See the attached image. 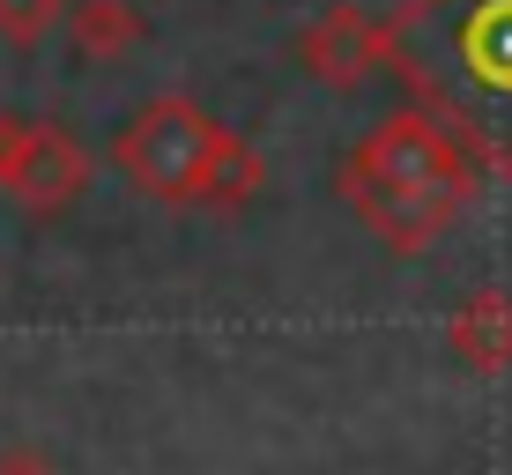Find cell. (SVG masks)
<instances>
[{"label": "cell", "mask_w": 512, "mask_h": 475, "mask_svg": "<svg viewBox=\"0 0 512 475\" xmlns=\"http://www.w3.org/2000/svg\"><path fill=\"white\" fill-rule=\"evenodd\" d=\"M468 193V164L423 119H386L357 156V208L394 245H423Z\"/></svg>", "instance_id": "6da1fadb"}, {"label": "cell", "mask_w": 512, "mask_h": 475, "mask_svg": "<svg viewBox=\"0 0 512 475\" xmlns=\"http://www.w3.org/2000/svg\"><path fill=\"white\" fill-rule=\"evenodd\" d=\"M119 171H127L134 186H149V193H201V186H223V179H245V193H253V179H260L253 156L179 97L149 104V112L119 134Z\"/></svg>", "instance_id": "7a4b0ae2"}, {"label": "cell", "mask_w": 512, "mask_h": 475, "mask_svg": "<svg viewBox=\"0 0 512 475\" xmlns=\"http://www.w3.org/2000/svg\"><path fill=\"white\" fill-rule=\"evenodd\" d=\"M0 186L52 208V201H75L90 186V164H82V149L67 134L30 127V119H0Z\"/></svg>", "instance_id": "3957f363"}, {"label": "cell", "mask_w": 512, "mask_h": 475, "mask_svg": "<svg viewBox=\"0 0 512 475\" xmlns=\"http://www.w3.org/2000/svg\"><path fill=\"white\" fill-rule=\"evenodd\" d=\"M305 60L320 67L327 82H357L364 67L379 60V30L364 23V15H349V8H342V15H327V23L305 38Z\"/></svg>", "instance_id": "277c9868"}, {"label": "cell", "mask_w": 512, "mask_h": 475, "mask_svg": "<svg viewBox=\"0 0 512 475\" xmlns=\"http://www.w3.org/2000/svg\"><path fill=\"white\" fill-rule=\"evenodd\" d=\"M453 342H461L475 364H505L512 357V305H505V297H468Z\"/></svg>", "instance_id": "5b68a950"}, {"label": "cell", "mask_w": 512, "mask_h": 475, "mask_svg": "<svg viewBox=\"0 0 512 475\" xmlns=\"http://www.w3.org/2000/svg\"><path fill=\"white\" fill-rule=\"evenodd\" d=\"M75 38H82L90 60H112V52H127L141 38V23H134L127 0H82V8H75Z\"/></svg>", "instance_id": "8992f818"}, {"label": "cell", "mask_w": 512, "mask_h": 475, "mask_svg": "<svg viewBox=\"0 0 512 475\" xmlns=\"http://www.w3.org/2000/svg\"><path fill=\"white\" fill-rule=\"evenodd\" d=\"M67 15V0H0V38L15 45H38L52 23Z\"/></svg>", "instance_id": "52a82bcc"}, {"label": "cell", "mask_w": 512, "mask_h": 475, "mask_svg": "<svg viewBox=\"0 0 512 475\" xmlns=\"http://www.w3.org/2000/svg\"><path fill=\"white\" fill-rule=\"evenodd\" d=\"M475 67H490V75H512V15H498V23H475Z\"/></svg>", "instance_id": "ba28073f"}, {"label": "cell", "mask_w": 512, "mask_h": 475, "mask_svg": "<svg viewBox=\"0 0 512 475\" xmlns=\"http://www.w3.org/2000/svg\"><path fill=\"white\" fill-rule=\"evenodd\" d=\"M0 475H60V468L38 461V453H8V461H0Z\"/></svg>", "instance_id": "9c48e42d"}]
</instances>
